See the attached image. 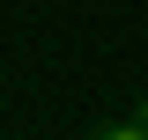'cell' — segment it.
<instances>
[{
  "mask_svg": "<svg viewBox=\"0 0 148 140\" xmlns=\"http://www.w3.org/2000/svg\"><path fill=\"white\" fill-rule=\"evenodd\" d=\"M133 125H141V133H148V103H141V111H133Z\"/></svg>",
  "mask_w": 148,
  "mask_h": 140,
  "instance_id": "2",
  "label": "cell"
},
{
  "mask_svg": "<svg viewBox=\"0 0 148 140\" xmlns=\"http://www.w3.org/2000/svg\"><path fill=\"white\" fill-rule=\"evenodd\" d=\"M82 140H148V133H141V125H133V118H119V125H89V133H82Z\"/></svg>",
  "mask_w": 148,
  "mask_h": 140,
  "instance_id": "1",
  "label": "cell"
}]
</instances>
